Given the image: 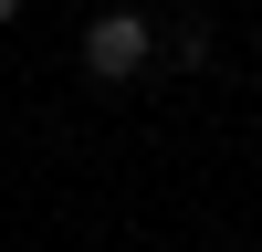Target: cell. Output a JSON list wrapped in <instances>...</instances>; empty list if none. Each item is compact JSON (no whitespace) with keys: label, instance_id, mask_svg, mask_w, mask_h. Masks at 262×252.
Instances as JSON below:
<instances>
[{"label":"cell","instance_id":"cell-3","mask_svg":"<svg viewBox=\"0 0 262 252\" xmlns=\"http://www.w3.org/2000/svg\"><path fill=\"white\" fill-rule=\"evenodd\" d=\"M11 21H21V0H0V32H11Z\"/></svg>","mask_w":262,"mask_h":252},{"label":"cell","instance_id":"cell-2","mask_svg":"<svg viewBox=\"0 0 262 252\" xmlns=\"http://www.w3.org/2000/svg\"><path fill=\"white\" fill-rule=\"evenodd\" d=\"M168 63H179V74H200V63H210V21H200V11L168 21Z\"/></svg>","mask_w":262,"mask_h":252},{"label":"cell","instance_id":"cell-1","mask_svg":"<svg viewBox=\"0 0 262 252\" xmlns=\"http://www.w3.org/2000/svg\"><path fill=\"white\" fill-rule=\"evenodd\" d=\"M158 53H168V32H158L147 11H105L95 32H84V74H95V84H126V74H147Z\"/></svg>","mask_w":262,"mask_h":252}]
</instances>
